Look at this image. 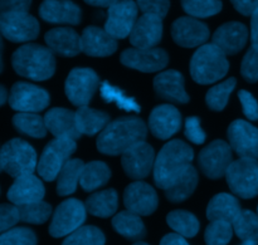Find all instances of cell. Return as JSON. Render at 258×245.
Listing matches in <instances>:
<instances>
[{
    "label": "cell",
    "mask_w": 258,
    "mask_h": 245,
    "mask_svg": "<svg viewBox=\"0 0 258 245\" xmlns=\"http://www.w3.org/2000/svg\"><path fill=\"white\" fill-rule=\"evenodd\" d=\"M148 127L141 118L121 117L106 126L97 138L100 152L110 156L122 155L133 146L144 142Z\"/></svg>",
    "instance_id": "6da1fadb"
},
{
    "label": "cell",
    "mask_w": 258,
    "mask_h": 245,
    "mask_svg": "<svg viewBox=\"0 0 258 245\" xmlns=\"http://www.w3.org/2000/svg\"><path fill=\"white\" fill-rule=\"evenodd\" d=\"M193 158V148L184 141L174 140L164 145L154 164L156 186L166 190L190 168Z\"/></svg>",
    "instance_id": "7a4b0ae2"
},
{
    "label": "cell",
    "mask_w": 258,
    "mask_h": 245,
    "mask_svg": "<svg viewBox=\"0 0 258 245\" xmlns=\"http://www.w3.org/2000/svg\"><path fill=\"white\" fill-rule=\"evenodd\" d=\"M15 72L33 80H45L54 74V53L39 44H24L12 57Z\"/></svg>",
    "instance_id": "3957f363"
},
{
    "label": "cell",
    "mask_w": 258,
    "mask_h": 245,
    "mask_svg": "<svg viewBox=\"0 0 258 245\" xmlns=\"http://www.w3.org/2000/svg\"><path fill=\"white\" fill-rule=\"evenodd\" d=\"M228 69L227 55L213 43L199 47L191 57L190 74L199 85H211L222 79Z\"/></svg>",
    "instance_id": "277c9868"
},
{
    "label": "cell",
    "mask_w": 258,
    "mask_h": 245,
    "mask_svg": "<svg viewBox=\"0 0 258 245\" xmlns=\"http://www.w3.org/2000/svg\"><path fill=\"white\" fill-rule=\"evenodd\" d=\"M37 166V152L27 141L13 138L2 147V169L12 178L30 175Z\"/></svg>",
    "instance_id": "5b68a950"
},
{
    "label": "cell",
    "mask_w": 258,
    "mask_h": 245,
    "mask_svg": "<svg viewBox=\"0 0 258 245\" xmlns=\"http://www.w3.org/2000/svg\"><path fill=\"white\" fill-rule=\"evenodd\" d=\"M77 145L71 138H54L50 141L40 155L37 171L40 178L45 181H53L59 175L63 166L71 160Z\"/></svg>",
    "instance_id": "8992f818"
},
{
    "label": "cell",
    "mask_w": 258,
    "mask_h": 245,
    "mask_svg": "<svg viewBox=\"0 0 258 245\" xmlns=\"http://www.w3.org/2000/svg\"><path fill=\"white\" fill-rule=\"evenodd\" d=\"M229 189L242 199L258 195V161L254 158H239L233 161L226 173Z\"/></svg>",
    "instance_id": "52a82bcc"
},
{
    "label": "cell",
    "mask_w": 258,
    "mask_h": 245,
    "mask_svg": "<svg viewBox=\"0 0 258 245\" xmlns=\"http://www.w3.org/2000/svg\"><path fill=\"white\" fill-rule=\"evenodd\" d=\"M86 214L87 209L80 200H64L55 209L49 226V234L53 238L68 236L82 226L86 220Z\"/></svg>",
    "instance_id": "ba28073f"
},
{
    "label": "cell",
    "mask_w": 258,
    "mask_h": 245,
    "mask_svg": "<svg viewBox=\"0 0 258 245\" xmlns=\"http://www.w3.org/2000/svg\"><path fill=\"white\" fill-rule=\"evenodd\" d=\"M100 86L97 73L91 68H75L70 72L64 83V91L68 100L77 107L90 103Z\"/></svg>",
    "instance_id": "9c48e42d"
},
{
    "label": "cell",
    "mask_w": 258,
    "mask_h": 245,
    "mask_svg": "<svg viewBox=\"0 0 258 245\" xmlns=\"http://www.w3.org/2000/svg\"><path fill=\"white\" fill-rule=\"evenodd\" d=\"M39 23L29 13L0 14V34L14 43H25L39 34Z\"/></svg>",
    "instance_id": "30bf717a"
},
{
    "label": "cell",
    "mask_w": 258,
    "mask_h": 245,
    "mask_svg": "<svg viewBox=\"0 0 258 245\" xmlns=\"http://www.w3.org/2000/svg\"><path fill=\"white\" fill-rule=\"evenodd\" d=\"M232 148L226 141L216 140L201 151L198 156V165L202 173L209 179H221L226 176L231 166Z\"/></svg>",
    "instance_id": "8fae6325"
},
{
    "label": "cell",
    "mask_w": 258,
    "mask_h": 245,
    "mask_svg": "<svg viewBox=\"0 0 258 245\" xmlns=\"http://www.w3.org/2000/svg\"><path fill=\"white\" fill-rule=\"evenodd\" d=\"M139 8L134 0H120L108 8L105 30L115 39L130 37L138 18Z\"/></svg>",
    "instance_id": "7c38bea8"
},
{
    "label": "cell",
    "mask_w": 258,
    "mask_h": 245,
    "mask_svg": "<svg viewBox=\"0 0 258 245\" xmlns=\"http://www.w3.org/2000/svg\"><path fill=\"white\" fill-rule=\"evenodd\" d=\"M8 101L13 110L35 113L48 107L50 97L43 88L27 82H18L10 90Z\"/></svg>",
    "instance_id": "4fadbf2b"
},
{
    "label": "cell",
    "mask_w": 258,
    "mask_h": 245,
    "mask_svg": "<svg viewBox=\"0 0 258 245\" xmlns=\"http://www.w3.org/2000/svg\"><path fill=\"white\" fill-rule=\"evenodd\" d=\"M121 63L133 69L144 73H154L163 70L169 63V55L161 48L139 49L128 48L121 53Z\"/></svg>",
    "instance_id": "5bb4252c"
},
{
    "label": "cell",
    "mask_w": 258,
    "mask_h": 245,
    "mask_svg": "<svg viewBox=\"0 0 258 245\" xmlns=\"http://www.w3.org/2000/svg\"><path fill=\"white\" fill-rule=\"evenodd\" d=\"M121 164L126 175L133 180H143L150 175L155 164V152L148 142H140L122 153Z\"/></svg>",
    "instance_id": "9a60e30c"
},
{
    "label": "cell",
    "mask_w": 258,
    "mask_h": 245,
    "mask_svg": "<svg viewBox=\"0 0 258 245\" xmlns=\"http://www.w3.org/2000/svg\"><path fill=\"white\" fill-rule=\"evenodd\" d=\"M232 150L241 158H258V128L243 120H236L228 127Z\"/></svg>",
    "instance_id": "2e32d148"
},
{
    "label": "cell",
    "mask_w": 258,
    "mask_h": 245,
    "mask_svg": "<svg viewBox=\"0 0 258 245\" xmlns=\"http://www.w3.org/2000/svg\"><path fill=\"white\" fill-rule=\"evenodd\" d=\"M209 28L201 20L191 17H181L171 25L174 42L184 48L202 47L209 39Z\"/></svg>",
    "instance_id": "e0dca14e"
},
{
    "label": "cell",
    "mask_w": 258,
    "mask_h": 245,
    "mask_svg": "<svg viewBox=\"0 0 258 245\" xmlns=\"http://www.w3.org/2000/svg\"><path fill=\"white\" fill-rule=\"evenodd\" d=\"M123 204L127 211H131L136 215H150L158 208V194L149 184L135 181L125 189Z\"/></svg>",
    "instance_id": "ac0fdd59"
},
{
    "label": "cell",
    "mask_w": 258,
    "mask_h": 245,
    "mask_svg": "<svg viewBox=\"0 0 258 245\" xmlns=\"http://www.w3.org/2000/svg\"><path fill=\"white\" fill-rule=\"evenodd\" d=\"M163 38V18L153 14H143L136 20L130 34L134 48L150 49L155 48Z\"/></svg>",
    "instance_id": "d6986e66"
},
{
    "label": "cell",
    "mask_w": 258,
    "mask_h": 245,
    "mask_svg": "<svg viewBox=\"0 0 258 245\" xmlns=\"http://www.w3.org/2000/svg\"><path fill=\"white\" fill-rule=\"evenodd\" d=\"M39 15L44 22L52 24L78 25L82 12L72 0H44L39 7Z\"/></svg>",
    "instance_id": "ffe728a7"
},
{
    "label": "cell",
    "mask_w": 258,
    "mask_h": 245,
    "mask_svg": "<svg viewBox=\"0 0 258 245\" xmlns=\"http://www.w3.org/2000/svg\"><path fill=\"white\" fill-rule=\"evenodd\" d=\"M212 40L226 55L237 54L248 40V29L243 23H226L214 32Z\"/></svg>",
    "instance_id": "44dd1931"
},
{
    "label": "cell",
    "mask_w": 258,
    "mask_h": 245,
    "mask_svg": "<svg viewBox=\"0 0 258 245\" xmlns=\"http://www.w3.org/2000/svg\"><path fill=\"white\" fill-rule=\"evenodd\" d=\"M151 133L160 140H168L181 127V115L174 106L160 105L153 110L149 117Z\"/></svg>",
    "instance_id": "7402d4cb"
},
{
    "label": "cell",
    "mask_w": 258,
    "mask_h": 245,
    "mask_svg": "<svg viewBox=\"0 0 258 245\" xmlns=\"http://www.w3.org/2000/svg\"><path fill=\"white\" fill-rule=\"evenodd\" d=\"M81 49L90 57H108L117 50V39L105 29L91 25L81 35Z\"/></svg>",
    "instance_id": "603a6c76"
},
{
    "label": "cell",
    "mask_w": 258,
    "mask_h": 245,
    "mask_svg": "<svg viewBox=\"0 0 258 245\" xmlns=\"http://www.w3.org/2000/svg\"><path fill=\"white\" fill-rule=\"evenodd\" d=\"M44 195V185L33 174L15 179V181L10 186L9 191H8V199L15 206H22L27 205V204L37 203V201H42Z\"/></svg>",
    "instance_id": "cb8c5ba5"
},
{
    "label": "cell",
    "mask_w": 258,
    "mask_h": 245,
    "mask_svg": "<svg viewBox=\"0 0 258 245\" xmlns=\"http://www.w3.org/2000/svg\"><path fill=\"white\" fill-rule=\"evenodd\" d=\"M154 90L163 100L175 103L189 102V95L185 91L183 74L175 69L159 73L154 79Z\"/></svg>",
    "instance_id": "d4e9b609"
},
{
    "label": "cell",
    "mask_w": 258,
    "mask_h": 245,
    "mask_svg": "<svg viewBox=\"0 0 258 245\" xmlns=\"http://www.w3.org/2000/svg\"><path fill=\"white\" fill-rule=\"evenodd\" d=\"M47 130L55 138H71L77 140L81 133L76 123V112L67 108H52L44 116Z\"/></svg>",
    "instance_id": "484cf974"
},
{
    "label": "cell",
    "mask_w": 258,
    "mask_h": 245,
    "mask_svg": "<svg viewBox=\"0 0 258 245\" xmlns=\"http://www.w3.org/2000/svg\"><path fill=\"white\" fill-rule=\"evenodd\" d=\"M48 48L62 57H75L81 49V37L72 28L59 27L50 29L44 37Z\"/></svg>",
    "instance_id": "4316f807"
},
{
    "label": "cell",
    "mask_w": 258,
    "mask_h": 245,
    "mask_svg": "<svg viewBox=\"0 0 258 245\" xmlns=\"http://www.w3.org/2000/svg\"><path fill=\"white\" fill-rule=\"evenodd\" d=\"M241 211V205L233 195L222 193L209 201L207 208V218L211 221L223 220L232 224Z\"/></svg>",
    "instance_id": "83f0119b"
},
{
    "label": "cell",
    "mask_w": 258,
    "mask_h": 245,
    "mask_svg": "<svg viewBox=\"0 0 258 245\" xmlns=\"http://www.w3.org/2000/svg\"><path fill=\"white\" fill-rule=\"evenodd\" d=\"M76 123L81 135L93 136L105 130L106 126L110 123V116L102 111L83 106L76 112Z\"/></svg>",
    "instance_id": "f1b7e54d"
},
{
    "label": "cell",
    "mask_w": 258,
    "mask_h": 245,
    "mask_svg": "<svg viewBox=\"0 0 258 245\" xmlns=\"http://www.w3.org/2000/svg\"><path fill=\"white\" fill-rule=\"evenodd\" d=\"M88 213L98 218H110L116 213L118 206V196L115 189L98 191L92 194L85 204Z\"/></svg>",
    "instance_id": "f546056e"
},
{
    "label": "cell",
    "mask_w": 258,
    "mask_h": 245,
    "mask_svg": "<svg viewBox=\"0 0 258 245\" xmlns=\"http://www.w3.org/2000/svg\"><path fill=\"white\" fill-rule=\"evenodd\" d=\"M112 226L120 235L130 240H140L146 235V229L140 215L131 211H121L112 219Z\"/></svg>",
    "instance_id": "4dcf8cb0"
},
{
    "label": "cell",
    "mask_w": 258,
    "mask_h": 245,
    "mask_svg": "<svg viewBox=\"0 0 258 245\" xmlns=\"http://www.w3.org/2000/svg\"><path fill=\"white\" fill-rule=\"evenodd\" d=\"M85 164L82 160L72 158L67 161L59 175L57 176V194L59 196H68L73 194L77 189L81 180Z\"/></svg>",
    "instance_id": "1f68e13d"
},
{
    "label": "cell",
    "mask_w": 258,
    "mask_h": 245,
    "mask_svg": "<svg viewBox=\"0 0 258 245\" xmlns=\"http://www.w3.org/2000/svg\"><path fill=\"white\" fill-rule=\"evenodd\" d=\"M197 185H198V171L191 165L173 185H170L164 191L168 200L173 203H181L194 193Z\"/></svg>",
    "instance_id": "d6a6232c"
},
{
    "label": "cell",
    "mask_w": 258,
    "mask_h": 245,
    "mask_svg": "<svg viewBox=\"0 0 258 245\" xmlns=\"http://www.w3.org/2000/svg\"><path fill=\"white\" fill-rule=\"evenodd\" d=\"M111 178V170L102 161L86 164L81 175L80 184L85 191H95L106 185Z\"/></svg>",
    "instance_id": "836d02e7"
},
{
    "label": "cell",
    "mask_w": 258,
    "mask_h": 245,
    "mask_svg": "<svg viewBox=\"0 0 258 245\" xmlns=\"http://www.w3.org/2000/svg\"><path fill=\"white\" fill-rule=\"evenodd\" d=\"M13 125L19 132L34 138H43L47 135L44 118L37 113L19 112L13 117Z\"/></svg>",
    "instance_id": "e575fe53"
},
{
    "label": "cell",
    "mask_w": 258,
    "mask_h": 245,
    "mask_svg": "<svg viewBox=\"0 0 258 245\" xmlns=\"http://www.w3.org/2000/svg\"><path fill=\"white\" fill-rule=\"evenodd\" d=\"M168 225L184 238H193L199 231V221L194 214L185 210L171 211L166 216Z\"/></svg>",
    "instance_id": "d590c367"
},
{
    "label": "cell",
    "mask_w": 258,
    "mask_h": 245,
    "mask_svg": "<svg viewBox=\"0 0 258 245\" xmlns=\"http://www.w3.org/2000/svg\"><path fill=\"white\" fill-rule=\"evenodd\" d=\"M236 235L243 241L258 243V215L251 210H242L232 223Z\"/></svg>",
    "instance_id": "8d00e7d4"
},
{
    "label": "cell",
    "mask_w": 258,
    "mask_h": 245,
    "mask_svg": "<svg viewBox=\"0 0 258 245\" xmlns=\"http://www.w3.org/2000/svg\"><path fill=\"white\" fill-rule=\"evenodd\" d=\"M101 97L108 103H115L117 107L121 110L127 111V112H135L139 113L141 111L140 105L135 101V98L128 97L125 95L122 90L115 87V86L110 85L108 82H103L101 85Z\"/></svg>",
    "instance_id": "74e56055"
},
{
    "label": "cell",
    "mask_w": 258,
    "mask_h": 245,
    "mask_svg": "<svg viewBox=\"0 0 258 245\" xmlns=\"http://www.w3.org/2000/svg\"><path fill=\"white\" fill-rule=\"evenodd\" d=\"M236 78H229L211 88L206 96V102L208 107L213 111H223L228 103L229 96L236 88Z\"/></svg>",
    "instance_id": "f35d334b"
},
{
    "label": "cell",
    "mask_w": 258,
    "mask_h": 245,
    "mask_svg": "<svg viewBox=\"0 0 258 245\" xmlns=\"http://www.w3.org/2000/svg\"><path fill=\"white\" fill-rule=\"evenodd\" d=\"M184 12L191 18H209L218 14L223 8L221 0H181Z\"/></svg>",
    "instance_id": "ab89813d"
},
{
    "label": "cell",
    "mask_w": 258,
    "mask_h": 245,
    "mask_svg": "<svg viewBox=\"0 0 258 245\" xmlns=\"http://www.w3.org/2000/svg\"><path fill=\"white\" fill-rule=\"evenodd\" d=\"M105 235L96 226H81L67 236L62 245H105Z\"/></svg>",
    "instance_id": "60d3db41"
},
{
    "label": "cell",
    "mask_w": 258,
    "mask_h": 245,
    "mask_svg": "<svg viewBox=\"0 0 258 245\" xmlns=\"http://www.w3.org/2000/svg\"><path fill=\"white\" fill-rule=\"evenodd\" d=\"M20 220L29 224H43L49 219L52 214V206L44 201L27 204L18 206Z\"/></svg>",
    "instance_id": "b9f144b4"
},
{
    "label": "cell",
    "mask_w": 258,
    "mask_h": 245,
    "mask_svg": "<svg viewBox=\"0 0 258 245\" xmlns=\"http://www.w3.org/2000/svg\"><path fill=\"white\" fill-rule=\"evenodd\" d=\"M233 225L228 221H211L206 229L204 239L207 245H227L233 236Z\"/></svg>",
    "instance_id": "7bdbcfd3"
},
{
    "label": "cell",
    "mask_w": 258,
    "mask_h": 245,
    "mask_svg": "<svg viewBox=\"0 0 258 245\" xmlns=\"http://www.w3.org/2000/svg\"><path fill=\"white\" fill-rule=\"evenodd\" d=\"M0 245H37V236L28 228H13L0 235Z\"/></svg>",
    "instance_id": "ee69618b"
},
{
    "label": "cell",
    "mask_w": 258,
    "mask_h": 245,
    "mask_svg": "<svg viewBox=\"0 0 258 245\" xmlns=\"http://www.w3.org/2000/svg\"><path fill=\"white\" fill-rule=\"evenodd\" d=\"M241 73L248 82L253 83L258 80V50L249 48L243 57L241 65Z\"/></svg>",
    "instance_id": "f6af8a7d"
},
{
    "label": "cell",
    "mask_w": 258,
    "mask_h": 245,
    "mask_svg": "<svg viewBox=\"0 0 258 245\" xmlns=\"http://www.w3.org/2000/svg\"><path fill=\"white\" fill-rule=\"evenodd\" d=\"M138 8L144 14L158 15L165 18L170 9V0H136Z\"/></svg>",
    "instance_id": "bcb514c9"
},
{
    "label": "cell",
    "mask_w": 258,
    "mask_h": 245,
    "mask_svg": "<svg viewBox=\"0 0 258 245\" xmlns=\"http://www.w3.org/2000/svg\"><path fill=\"white\" fill-rule=\"evenodd\" d=\"M20 220L18 206L10 204L0 205V233L10 230Z\"/></svg>",
    "instance_id": "7dc6e473"
},
{
    "label": "cell",
    "mask_w": 258,
    "mask_h": 245,
    "mask_svg": "<svg viewBox=\"0 0 258 245\" xmlns=\"http://www.w3.org/2000/svg\"><path fill=\"white\" fill-rule=\"evenodd\" d=\"M185 136L190 142L196 145H202L206 141L207 135L201 126V120L198 117H188L185 120Z\"/></svg>",
    "instance_id": "c3c4849f"
},
{
    "label": "cell",
    "mask_w": 258,
    "mask_h": 245,
    "mask_svg": "<svg viewBox=\"0 0 258 245\" xmlns=\"http://www.w3.org/2000/svg\"><path fill=\"white\" fill-rule=\"evenodd\" d=\"M238 98L241 101L242 108H243V113L246 117L251 121L258 120V102L256 98L253 97L252 93L248 91L241 90L238 92Z\"/></svg>",
    "instance_id": "681fc988"
},
{
    "label": "cell",
    "mask_w": 258,
    "mask_h": 245,
    "mask_svg": "<svg viewBox=\"0 0 258 245\" xmlns=\"http://www.w3.org/2000/svg\"><path fill=\"white\" fill-rule=\"evenodd\" d=\"M32 0H0V14L28 13Z\"/></svg>",
    "instance_id": "f907efd6"
},
{
    "label": "cell",
    "mask_w": 258,
    "mask_h": 245,
    "mask_svg": "<svg viewBox=\"0 0 258 245\" xmlns=\"http://www.w3.org/2000/svg\"><path fill=\"white\" fill-rule=\"evenodd\" d=\"M231 3L237 12L246 17L253 14L254 10L258 8V0H231Z\"/></svg>",
    "instance_id": "816d5d0a"
},
{
    "label": "cell",
    "mask_w": 258,
    "mask_h": 245,
    "mask_svg": "<svg viewBox=\"0 0 258 245\" xmlns=\"http://www.w3.org/2000/svg\"><path fill=\"white\" fill-rule=\"evenodd\" d=\"M251 40L252 48L258 50V8L251 15Z\"/></svg>",
    "instance_id": "f5cc1de1"
},
{
    "label": "cell",
    "mask_w": 258,
    "mask_h": 245,
    "mask_svg": "<svg viewBox=\"0 0 258 245\" xmlns=\"http://www.w3.org/2000/svg\"><path fill=\"white\" fill-rule=\"evenodd\" d=\"M160 245H189V243L179 234H168L161 239Z\"/></svg>",
    "instance_id": "db71d44e"
},
{
    "label": "cell",
    "mask_w": 258,
    "mask_h": 245,
    "mask_svg": "<svg viewBox=\"0 0 258 245\" xmlns=\"http://www.w3.org/2000/svg\"><path fill=\"white\" fill-rule=\"evenodd\" d=\"M87 4L92 5V7H101V8H110L113 4L118 2V0H85Z\"/></svg>",
    "instance_id": "11a10c76"
},
{
    "label": "cell",
    "mask_w": 258,
    "mask_h": 245,
    "mask_svg": "<svg viewBox=\"0 0 258 245\" xmlns=\"http://www.w3.org/2000/svg\"><path fill=\"white\" fill-rule=\"evenodd\" d=\"M7 100H8L7 90H5V87H3V86L0 85V106L4 105V103L7 102Z\"/></svg>",
    "instance_id": "9f6ffc18"
},
{
    "label": "cell",
    "mask_w": 258,
    "mask_h": 245,
    "mask_svg": "<svg viewBox=\"0 0 258 245\" xmlns=\"http://www.w3.org/2000/svg\"><path fill=\"white\" fill-rule=\"evenodd\" d=\"M3 39H2V34H0V73L3 72Z\"/></svg>",
    "instance_id": "6f0895ef"
},
{
    "label": "cell",
    "mask_w": 258,
    "mask_h": 245,
    "mask_svg": "<svg viewBox=\"0 0 258 245\" xmlns=\"http://www.w3.org/2000/svg\"><path fill=\"white\" fill-rule=\"evenodd\" d=\"M241 245H258V243H254V241H243Z\"/></svg>",
    "instance_id": "680465c9"
},
{
    "label": "cell",
    "mask_w": 258,
    "mask_h": 245,
    "mask_svg": "<svg viewBox=\"0 0 258 245\" xmlns=\"http://www.w3.org/2000/svg\"><path fill=\"white\" fill-rule=\"evenodd\" d=\"M3 171V169H2V148H0V173H2Z\"/></svg>",
    "instance_id": "91938a15"
},
{
    "label": "cell",
    "mask_w": 258,
    "mask_h": 245,
    "mask_svg": "<svg viewBox=\"0 0 258 245\" xmlns=\"http://www.w3.org/2000/svg\"><path fill=\"white\" fill-rule=\"evenodd\" d=\"M134 245H149V244H146V243H143V241H139V243H135Z\"/></svg>",
    "instance_id": "94428289"
},
{
    "label": "cell",
    "mask_w": 258,
    "mask_h": 245,
    "mask_svg": "<svg viewBox=\"0 0 258 245\" xmlns=\"http://www.w3.org/2000/svg\"><path fill=\"white\" fill-rule=\"evenodd\" d=\"M257 215H258V206H257Z\"/></svg>",
    "instance_id": "6125c7cd"
}]
</instances>
